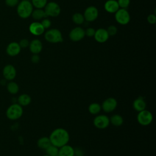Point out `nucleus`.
<instances>
[{
  "instance_id": "obj_16",
  "label": "nucleus",
  "mask_w": 156,
  "mask_h": 156,
  "mask_svg": "<svg viewBox=\"0 0 156 156\" xmlns=\"http://www.w3.org/2000/svg\"><path fill=\"white\" fill-rule=\"evenodd\" d=\"M29 48L32 54H38L43 49L42 42L38 39H34L30 41Z\"/></svg>"
},
{
  "instance_id": "obj_32",
  "label": "nucleus",
  "mask_w": 156,
  "mask_h": 156,
  "mask_svg": "<svg viewBox=\"0 0 156 156\" xmlns=\"http://www.w3.org/2000/svg\"><path fill=\"white\" fill-rule=\"evenodd\" d=\"M20 2V0H5V4L8 7H13L16 6Z\"/></svg>"
},
{
  "instance_id": "obj_36",
  "label": "nucleus",
  "mask_w": 156,
  "mask_h": 156,
  "mask_svg": "<svg viewBox=\"0 0 156 156\" xmlns=\"http://www.w3.org/2000/svg\"><path fill=\"white\" fill-rule=\"evenodd\" d=\"M31 62L33 63H38L39 62H40V56L38 55V54H33L31 57Z\"/></svg>"
},
{
  "instance_id": "obj_18",
  "label": "nucleus",
  "mask_w": 156,
  "mask_h": 156,
  "mask_svg": "<svg viewBox=\"0 0 156 156\" xmlns=\"http://www.w3.org/2000/svg\"><path fill=\"white\" fill-rule=\"evenodd\" d=\"M105 10L110 13H116L119 8L116 0H107L104 5Z\"/></svg>"
},
{
  "instance_id": "obj_15",
  "label": "nucleus",
  "mask_w": 156,
  "mask_h": 156,
  "mask_svg": "<svg viewBox=\"0 0 156 156\" xmlns=\"http://www.w3.org/2000/svg\"><path fill=\"white\" fill-rule=\"evenodd\" d=\"M109 35L106 30L104 28H99L96 30L94 38L95 40L100 43H103L106 42L109 38Z\"/></svg>"
},
{
  "instance_id": "obj_14",
  "label": "nucleus",
  "mask_w": 156,
  "mask_h": 156,
  "mask_svg": "<svg viewBox=\"0 0 156 156\" xmlns=\"http://www.w3.org/2000/svg\"><path fill=\"white\" fill-rule=\"evenodd\" d=\"M21 50V48L19 43L16 41H12L9 43L5 49L7 54L10 57L18 55L20 53Z\"/></svg>"
},
{
  "instance_id": "obj_17",
  "label": "nucleus",
  "mask_w": 156,
  "mask_h": 156,
  "mask_svg": "<svg viewBox=\"0 0 156 156\" xmlns=\"http://www.w3.org/2000/svg\"><path fill=\"white\" fill-rule=\"evenodd\" d=\"M146 102L144 98L141 96H138L135 99H134L132 103V107L133 109L137 112L146 109Z\"/></svg>"
},
{
  "instance_id": "obj_27",
  "label": "nucleus",
  "mask_w": 156,
  "mask_h": 156,
  "mask_svg": "<svg viewBox=\"0 0 156 156\" xmlns=\"http://www.w3.org/2000/svg\"><path fill=\"white\" fill-rule=\"evenodd\" d=\"M46 154L49 156H58V147L51 144L46 149Z\"/></svg>"
},
{
  "instance_id": "obj_23",
  "label": "nucleus",
  "mask_w": 156,
  "mask_h": 156,
  "mask_svg": "<svg viewBox=\"0 0 156 156\" xmlns=\"http://www.w3.org/2000/svg\"><path fill=\"white\" fill-rule=\"evenodd\" d=\"M101 110V105L98 102H92L88 107V111L92 115H97L99 114Z\"/></svg>"
},
{
  "instance_id": "obj_3",
  "label": "nucleus",
  "mask_w": 156,
  "mask_h": 156,
  "mask_svg": "<svg viewBox=\"0 0 156 156\" xmlns=\"http://www.w3.org/2000/svg\"><path fill=\"white\" fill-rule=\"evenodd\" d=\"M23 114V107L17 102L11 104L6 110L5 115L8 119L10 120H16L20 119Z\"/></svg>"
},
{
  "instance_id": "obj_39",
  "label": "nucleus",
  "mask_w": 156,
  "mask_h": 156,
  "mask_svg": "<svg viewBox=\"0 0 156 156\" xmlns=\"http://www.w3.org/2000/svg\"><path fill=\"white\" fill-rule=\"evenodd\" d=\"M21 1H30V0H21Z\"/></svg>"
},
{
  "instance_id": "obj_35",
  "label": "nucleus",
  "mask_w": 156,
  "mask_h": 156,
  "mask_svg": "<svg viewBox=\"0 0 156 156\" xmlns=\"http://www.w3.org/2000/svg\"><path fill=\"white\" fill-rule=\"evenodd\" d=\"M147 22L151 24H154L156 23V16L155 14H149L147 18Z\"/></svg>"
},
{
  "instance_id": "obj_37",
  "label": "nucleus",
  "mask_w": 156,
  "mask_h": 156,
  "mask_svg": "<svg viewBox=\"0 0 156 156\" xmlns=\"http://www.w3.org/2000/svg\"><path fill=\"white\" fill-rule=\"evenodd\" d=\"M83 152L80 148L74 149V156H83Z\"/></svg>"
},
{
  "instance_id": "obj_34",
  "label": "nucleus",
  "mask_w": 156,
  "mask_h": 156,
  "mask_svg": "<svg viewBox=\"0 0 156 156\" xmlns=\"http://www.w3.org/2000/svg\"><path fill=\"white\" fill-rule=\"evenodd\" d=\"M29 41L26 39V38H23L22 40H21L20 41V42L18 43L21 48H26L27 47H29Z\"/></svg>"
},
{
  "instance_id": "obj_12",
  "label": "nucleus",
  "mask_w": 156,
  "mask_h": 156,
  "mask_svg": "<svg viewBox=\"0 0 156 156\" xmlns=\"http://www.w3.org/2000/svg\"><path fill=\"white\" fill-rule=\"evenodd\" d=\"M2 75L4 79L6 80H13L16 77V69L13 65L11 64H7L3 68Z\"/></svg>"
},
{
  "instance_id": "obj_31",
  "label": "nucleus",
  "mask_w": 156,
  "mask_h": 156,
  "mask_svg": "<svg viewBox=\"0 0 156 156\" xmlns=\"http://www.w3.org/2000/svg\"><path fill=\"white\" fill-rule=\"evenodd\" d=\"M41 24H42L43 27L44 28V29H49L51 26V21L49 19H48L47 17L43 18L41 21Z\"/></svg>"
},
{
  "instance_id": "obj_2",
  "label": "nucleus",
  "mask_w": 156,
  "mask_h": 156,
  "mask_svg": "<svg viewBox=\"0 0 156 156\" xmlns=\"http://www.w3.org/2000/svg\"><path fill=\"white\" fill-rule=\"evenodd\" d=\"M34 7L30 1H21L16 5L18 15L23 19H26L31 16Z\"/></svg>"
},
{
  "instance_id": "obj_24",
  "label": "nucleus",
  "mask_w": 156,
  "mask_h": 156,
  "mask_svg": "<svg viewBox=\"0 0 156 156\" xmlns=\"http://www.w3.org/2000/svg\"><path fill=\"white\" fill-rule=\"evenodd\" d=\"M51 144L49 138L48 136H42L38 139L37 141V146L41 149L45 150Z\"/></svg>"
},
{
  "instance_id": "obj_10",
  "label": "nucleus",
  "mask_w": 156,
  "mask_h": 156,
  "mask_svg": "<svg viewBox=\"0 0 156 156\" xmlns=\"http://www.w3.org/2000/svg\"><path fill=\"white\" fill-rule=\"evenodd\" d=\"M83 15L85 21L88 22H93L98 18L99 16V11L95 6L90 5L86 8Z\"/></svg>"
},
{
  "instance_id": "obj_9",
  "label": "nucleus",
  "mask_w": 156,
  "mask_h": 156,
  "mask_svg": "<svg viewBox=\"0 0 156 156\" xmlns=\"http://www.w3.org/2000/svg\"><path fill=\"white\" fill-rule=\"evenodd\" d=\"M102 110L105 113H111L113 112L117 107V100L113 97H109L104 100L101 104Z\"/></svg>"
},
{
  "instance_id": "obj_28",
  "label": "nucleus",
  "mask_w": 156,
  "mask_h": 156,
  "mask_svg": "<svg viewBox=\"0 0 156 156\" xmlns=\"http://www.w3.org/2000/svg\"><path fill=\"white\" fill-rule=\"evenodd\" d=\"M30 2L35 9H44L48 3V0H30Z\"/></svg>"
},
{
  "instance_id": "obj_26",
  "label": "nucleus",
  "mask_w": 156,
  "mask_h": 156,
  "mask_svg": "<svg viewBox=\"0 0 156 156\" xmlns=\"http://www.w3.org/2000/svg\"><path fill=\"white\" fill-rule=\"evenodd\" d=\"M72 20L74 23L77 25H80L83 24L85 21V18L83 15L81 13H75L72 16Z\"/></svg>"
},
{
  "instance_id": "obj_13",
  "label": "nucleus",
  "mask_w": 156,
  "mask_h": 156,
  "mask_svg": "<svg viewBox=\"0 0 156 156\" xmlns=\"http://www.w3.org/2000/svg\"><path fill=\"white\" fill-rule=\"evenodd\" d=\"M29 30L34 36H40L44 34L45 29L40 21H35L30 24Z\"/></svg>"
},
{
  "instance_id": "obj_21",
  "label": "nucleus",
  "mask_w": 156,
  "mask_h": 156,
  "mask_svg": "<svg viewBox=\"0 0 156 156\" xmlns=\"http://www.w3.org/2000/svg\"><path fill=\"white\" fill-rule=\"evenodd\" d=\"M110 123L115 127H119L124 123V118L119 114H114L110 118Z\"/></svg>"
},
{
  "instance_id": "obj_1",
  "label": "nucleus",
  "mask_w": 156,
  "mask_h": 156,
  "mask_svg": "<svg viewBox=\"0 0 156 156\" xmlns=\"http://www.w3.org/2000/svg\"><path fill=\"white\" fill-rule=\"evenodd\" d=\"M49 138L51 144L58 148L68 144L70 140L69 132L67 130L62 127L54 129L50 133Z\"/></svg>"
},
{
  "instance_id": "obj_20",
  "label": "nucleus",
  "mask_w": 156,
  "mask_h": 156,
  "mask_svg": "<svg viewBox=\"0 0 156 156\" xmlns=\"http://www.w3.org/2000/svg\"><path fill=\"white\" fill-rule=\"evenodd\" d=\"M32 101L30 96L26 93L20 94L17 98V103L22 107H26L29 105Z\"/></svg>"
},
{
  "instance_id": "obj_25",
  "label": "nucleus",
  "mask_w": 156,
  "mask_h": 156,
  "mask_svg": "<svg viewBox=\"0 0 156 156\" xmlns=\"http://www.w3.org/2000/svg\"><path fill=\"white\" fill-rule=\"evenodd\" d=\"M7 90L9 93L12 94H16L18 93L20 87L17 83L11 80L9 81L7 84Z\"/></svg>"
},
{
  "instance_id": "obj_33",
  "label": "nucleus",
  "mask_w": 156,
  "mask_h": 156,
  "mask_svg": "<svg viewBox=\"0 0 156 156\" xmlns=\"http://www.w3.org/2000/svg\"><path fill=\"white\" fill-rule=\"evenodd\" d=\"M96 30L93 27H88L85 30V36H87L88 37H94L95 34Z\"/></svg>"
},
{
  "instance_id": "obj_4",
  "label": "nucleus",
  "mask_w": 156,
  "mask_h": 156,
  "mask_svg": "<svg viewBox=\"0 0 156 156\" xmlns=\"http://www.w3.org/2000/svg\"><path fill=\"white\" fill-rule=\"evenodd\" d=\"M44 38L48 42L51 43H58L63 40L62 32L55 28L48 30L44 33Z\"/></svg>"
},
{
  "instance_id": "obj_8",
  "label": "nucleus",
  "mask_w": 156,
  "mask_h": 156,
  "mask_svg": "<svg viewBox=\"0 0 156 156\" xmlns=\"http://www.w3.org/2000/svg\"><path fill=\"white\" fill-rule=\"evenodd\" d=\"M115 19L118 24L126 25L130 21V15L127 9H119V10L115 13Z\"/></svg>"
},
{
  "instance_id": "obj_30",
  "label": "nucleus",
  "mask_w": 156,
  "mask_h": 156,
  "mask_svg": "<svg viewBox=\"0 0 156 156\" xmlns=\"http://www.w3.org/2000/svg\"><path fill=\"white\" fill-rule=\"evenodd\" d=\"M119 7L120 9H126L129 6L130 0H117Z\"/></svg>"
},
{
  "instance_id": "obj_22",
  "label": "nucleus",
  "mask_w": 156,
  "mask_h": 156,
  "mask_svg": "<svg viewBox=\"0 0 156 156\" xmlns=\"http://www.w3.org/2000/svg\"><path fill=\"white\" fill-rule=\"evenodd\" d=\"M31 16L32 18L37 21H39L40 20H43V18L47 17L46 15V13L44 11L43 9H35L33 10Z\"/></svg>"
},
{
  "instance_id": "obj_19",
  "label": "nucleus",
  "mask_w": 156,
  "mask_h": 156,
  "mask_svg": "<svg viewBox=\"0 0 156 156\" xmlns=\"http://www.w3.org/2000/svg\"><path fill=\"white\" fill-rule=\"evenodd\" d=\"M58 156H74V148L68 144L58 148Z\"/></svg>"
},
{
  "instance_id": "obj_7",
  "label": "nucleus",
  "mask_w": 156,
  "mask_h": 156,
  "mask_svg": "<svg viewBox=\"0 0 156 156\" xmlns=\"http://www.w3.org/2000/svg\"><path fill=\"white\" fill-rule=\"evenodd\" d=\"M43 9L47 17H57L61 12L60 5L57 2L53 1L48 2Z\"/></svg>"
},
{
  "instance_id": "obj_38",
  "label": "nucleus",
  "mask_w": 156,
  "mask_h": 156,
  "mask_svg": "<svg viewBox=\"0 0 156 156\" xmlns=\"http://www.w3.org/2000/svg\"><path fill=\"white\" fill-rule=\"evenodd\" d=\"M42 156H49V155H47V154H44V155H42Z\"/></svg>"
},
{
  "instance_id": "obj_5",
  "label": "nucleus",
  "mask_w": 156,
  "mask_h": 156,
  "mask_svg": "<svg viewBox=\"0 0 156 156\" xmlns=\"http://www.w3.org/2000/svg\"><path fill=\"white\" fill-rule=\"evenodd\" d=\"M153 118L152 113L146 109L138 112L136 115L137 122L142 126L150 125L153 121Z\"/></svg>"
},
{
  "instance_id": "obj_6",
  "label": "nucleus",
  "mask_w": 156,
  "mask_h": 156,
  "mask_svg": "<svg viewBox=\"0 0 156 156\" xmlns=\"http://www.w3.org/2000/svg\"><path fill=\"white\" fill-rule=\"evenodd\" d=\"M93 124L98 129H105L110 124L109 117L106 115L98 114L94 118Z\"/></svg>"
},
{
  "instance_id": "obj_29",
  "label": "nucleus",
  "mask_w": 156,
  "mask_h": 156,
  "mask_svg": "<svg viewBox=\"0 0 156 156\" xmlns=\"http://www.w3.org/2000/svg\"><path fill=\"white\" fill-rule=\"evenodd\" d=\"M106 30H107L109 36H114L118 32V29L115 25L109 26Z\"/></svg>"
},
{
  "instance_id": "obj_11",
  "label": "nucleus",
  "mask_w": 156,
  "mask_h": 156,
  "mask_svg": "<svg viewBox=\"0 0 156 156\" xmlns=\"http://www.w3.org/2000/svg\"><path fill=\"white\" fill-rule=\"evenodd\" d=\"M85 36V30L80 27H76L71 30L69 34V38L73 41H79L82 40Z\"/></svg>"
}]
</instances>
